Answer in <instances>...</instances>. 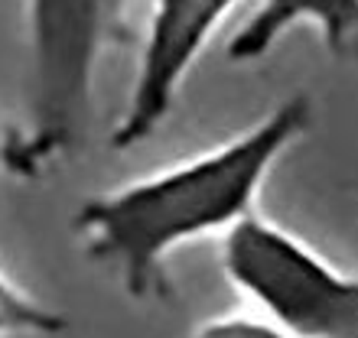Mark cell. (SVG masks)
Listing matches in <instances>:
<instances>
[{
    "mask_svg": "<svg viewBox=\"0 0 358 338\" xmlns=\"http://www.w3.org/2000/svg\"><path fill=\"white\" fill-rule=\"evenodd\" d=\"M296 27L316 29L332 59H358V0H257L225 56L238 66L261 62Z\"/></svg>",
    "mask_w": 358,
    "mask_h": 338,
    "instance_id": "5b68a950",
    "label": "cell"
},
{
    "mask_svg": "<svg viewBox=\"0 0 358 338\" xmlns=\"http://www.w3.org/2000/svg\"><path fill=\"white\" fill-rule=\"evenodd\" d=\"M241 0H150L141 29L137 66L111 150L127 153L150 140L176 108L189 72Z\"/></svg>",
    "mask_w": 358,
    "mask_h": 338,
    "instance_id": "277c9868",
    "label": "cell"
},
{
    "mask_svg": "<svg viewBox=\"0 0 358 338\" xmlns=\"http://www.w3.org/2000/svg\"><path fill=\"white\" fill-rule=\"evenodd\" d=\"M313 124V98L290 94L231 140L150 176L92 196L72 212V235L92 260L117 273L134 302L157 296L176 247L225 235L257 212L273 166Z\"/></svg>",
    "mask_w": 358,
    "mask_h": 338,
    "instance_id": "6da1fadb",
    "label": "cell"
},
{
    "mask_svg": "<svg viewBox=\"0 0 358 338\" xmlns=\"http://www.w3.org/2000/svg\"><path fill=\"white\" fill-rule=\"evenodd\" d=\"M192 338H293L277 322H271L261 312H228L215 319L199 322Z\"/></svg>",
    "mask_w": 358,
    "mask_h": 338,
    "instance_id": "52a82bcc",
    "label": "cell"
},
{
    "mask_svg": "<svg viewBox=\"0 0 358 338\" xmlns=\"http://www.w3.org/2000/svg\"><path fill=\"white\" fill-rule=\"evenodd\" d=\"M222 270L255 312L293 338H358V273L329 263L261 212L222 235Z\"/></svg>",
    "mask_w": 358,
    "mask_h": 338,
    "instance_id": "3957f363",
    "label": "cell"
},
{
    "mask_svg": "<svg viewBox=\"0 0 358 338\" xmlns=\"http://www.w3.org/2000/svg\"><path fill=\"white\" fill-rule=\"evenodd\" d=\"M69 332V319L27 293L0 267V338H52Z\"/></svg>",
    "mask_w": 358,
    "mask_h": 338,
    "instance_id": "8992f818",
    "label": "cell"
},
{
    "mask_svg": "<svg viewBox=\"0 0 358 338\" xmlns=\"http://www.w3.org/2000/svg\"><path fill=\"white\" fill-rule=\"evenodd\" d=\"M134 0H23L27 111L3 143L23 179L46 176L85 143L104 56L127 33Z\"/></svg>",
    "mask_w": 358,
    "mask_h": 338,
    "instance_id": "7a4b0ae2",
    "label": "cell"
}]
</instances>
